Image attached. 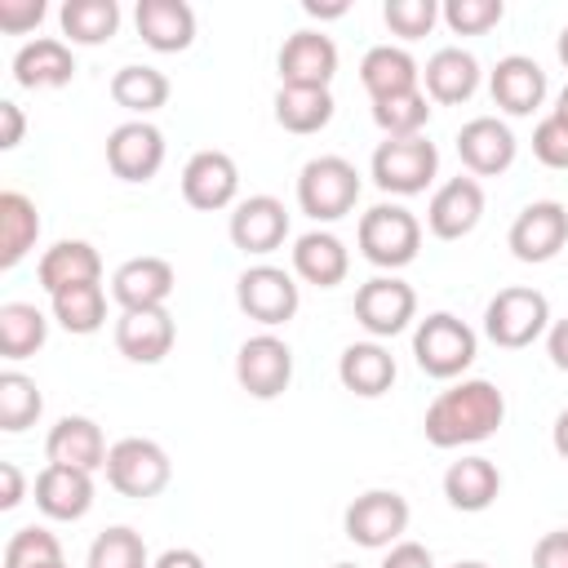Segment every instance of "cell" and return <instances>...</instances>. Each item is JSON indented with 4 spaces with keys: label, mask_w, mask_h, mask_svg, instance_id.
<instances>
[{
    "label": "cell",
    "mask_w": 568,
    "mask_h": 568,
    "mask_svg": "<svg viewBox=\"0 0 568 568\" xmlns=\"http://www.w3.org/2000/svg\"><path fill=\"white\" fill-rule=\"evenodd\" d=\"M226 235L248 257L275 253L288 240V209H284V200H275V195H248V200H240L231 209Z\"/></svg>",
    "instance_id": "14"
},
{
    "label": "cell",
    "mask_w": 568,
    "mask_h": 568,
    "mask_svg": "<svg viewBox=\"0 0 568 568\" xmlns=\"http://www.w3.org/2000/svg\"><path fill=\"white\" fill-rule=\"evenodd\" d=\"M355 320H359V328L373 342L404 333L417 320V293H413V284L399 280V275H373V280H364L355 288Z\"/></svg>",
    "instance_id": "10"
},
{
    "label": "cell",
    "mask_w": 568,
    "mask_h": 568,
    "mask_svg": "<svg viewBox=\"0 0 568 568\" xmlns=\"http://www.w3.org/2000/svg\"><path fill=\"white\" fill-rule=\"evenodd\" d=\"M22 497H27V479H22V470H18L13 462H0V510L22 506Z\"/></svg>",
    "instance_id": "48"
},
{
    "label": "cell",
    "mask_w": 568,
    "mask_h": 568,
    "mask_svg": "<svg viewBox=\"0 0 568 568\" xmlns=\"http://www.w3.org/2000/svg\"><path fill=\"white\" fill-rule=\"evenodd\" d=\"M178 275L164 257L155 253H142V257H129L115 266L111 275V297L120 302V311H151V306H164L169 293H173Z\"/></svg>",
    "instance_id": "21"
},
{
    "label": "cell",
    "mask_w": 568,
    "mask_h": 568,
    "mask_svg": "<svg viewBox=\"0 0 568 568\" xmlns=\"http://www.w3.org/2000/svg\"><path fill=\"white\" fill-rule=\"evenodd\" d=\"M106 435L93 417H80V413H67L49 426L44 435V457L58 462V466H75V470H102L106 466Z\"/></svg>",
    "instance_id": "22"
},
{
    "label": "cell",
    "mask_w": 568,
    "mask_h": 568,
    "mask_svg": "<svg viewBox=\"0 0 568 568\" xmlns=\"http://www.w3.org/2000/svg\"><path fill=\"white\" fill-rule=\"evenodd\" d=\"M13 80L22 89H62L75 80V53L58 36H36L13 53Z\"/></svg>",
    "instance_id": "27"
},
{
    "label": "cell",
    "mask_w": 568,
    "mask_h": 568,
    "mask_svg": "<svg viewBox=\"0 0 568 568\" xmlns=\"http://www.w3.org/2000/svg\"><path fill=\"white\" fill-rule=\"evenodd\" d=\"M178 342V324L169 315V306H151V311H120L115 320V351L129 364H160Z\"/></svg>",
    "instance_id": "20"
},
{
    "label": "cell",
    "mask_w": 568,
    "mask_h": 568,
    "mask_svg": "<svg viewBox=\"0 0 568 568\" xmlns=\"http://www.w3.org/2000/svg\"><path fill=\"white\" fill-rule=\"evenodd\" d=\"M102 470H106V484H111L120 497H133V501L160 497V493L169 488V479H173L169 453H164L155 439H142V435L115 439Z\"/></svg>",
    "instance_id": "6"
},
{
    "label": "cell",
    "mask_w": 568,
    "mask_h": 568,
    "mask_svg": "<svg viewBox=\"0 0 568 568\" xmlns=\"http://www.w3.org/2000/svg\"><path fill=\"white\" fill-rule=\"evenodd\" d=\"M484 217V186L479 178H448L435 186L426 204V231L435 240H466Z\"/></svg>",
    "instance_id": "18"
},
{
    "label": "cell",
    "mask_w": 568,
    "mask_h": 568,
    "mask_svg": "<svg viewBox=\"0 0 568 568\" xmlns=\"http://www.w3.org/2000/svg\"><path fill=\"white\" fill-rule=\"evenodd\" d=\"M151 568H209V564H204V555L191 550V546H169Z\"/></svg>",
    "instance_id": "51"
},
{
    "label": "cell",
    "mask_w": 568,
    "mask_h": 568,
    "mask_svg": "<svg viewBox=\"0 0 568 568\" xmlns=\"http://www.w3.org/2000/svg\"><path fill=\"white\" fill-rule=\"evenodd\" d=\"M138 36L155 53H182L195 44V9L186 0H138Z\"/></svg>",
    "instance_id": "25"
},
{
    "label": "cell",
    "mask_w": 568,
    "mask_h": 568,
    "mask_svg": "<svg viewBox=\"0 0 568 568\" xmlns=\"http://www.w3.org/2000/svg\"><path fill=\"white\" fill-rule=\"evenodd\" d=\"M302 9H306L311 18H342L351 4H346V0H333V4H320V0H302Z\"/></svg>",
    "instance_id": "52"
},
{
    "label": "cell",
    "mask_w": 568,
    "mask_h": 568,
    "mask_svg": "<svg viewBox=\"0 0 568 568\" xmlns=\"http://www.w3.org/2000/svg\"><path fill=\"white\" fill-rule=\"evenodd\" d=\"M359 200V173L346 155H315L297 173V209L311 222H342Z\"/></svg>",
    "instance_id": "3"
},
{
    "label": "cell",
    "mask_w": 568,
    "mask_h": 568,
    "mask_svg": "<svg viewBox=\"0 0 568 568\" xmlns=\"http://www.w3.org/2000/svg\"><path fill=\"white\" fill-rule=\"evenodd\" d=\"M22 129H27L22 106H18V102H0V146H4V151H13V146L22 142Z\"/></svg>",
    "instance_id": "49"
},
{
    "label": "cell",
    "mask_w": 568,
    "mask_h": 568,
    "mask_svg": "<svg viewBox=\"0 0 568 568\" xmlns=\"http://www.w3.org/2000/svg\"><path fill=\"white\" fill-rule=\"evenodd\" d=\"M235 382L253 399H280L293 382V351L275 333H253L235 351Z\"/></svg>",
    "instance_id": "11"
},
{
    "label": "cell",
    "mask_w": 568,
    "mask_h": 568,
    "mask_svg": "<svg viewBox=\"0 0 568 568\" xmlns=\"http://www.w3.org/2000/svg\"><path fill=\"white\" fill-rule=\"evenodd\" d=\"M550 444H555V453L568 462V408L555 417V426H550Z\"/></svg>",
    "instance_id": "53"
},
{
    "label": "cell",
    "mask_w": 568,
    "mask_h": 568,
    "mask_svg": "<svg viewBox=\"0 0 568 568\" xmlns=\"http://www.w3.org/2000/svg\"><path fill=\"white\" fill-rule=\"evenodd\" d=\"M359 84H364L368 102L390 98V93H408V89H422V67L399 44H373L359 58Z\"/></svg>",
    "instance_id": "30"
},
{
    "label": "cell",
    "mask_w": 568,
    "mask_h": 568,
    "mask_svg": "<svg viewBox=\"0 0 568 568\" xmlns=\"http://www.w3.org/2000/svg\"><path fill=\"white\" fill-rule=\"evenodd\" d=\"M355 244L364 253V262L382 266V271H399L417 257L422 248V222L404 209V204H373L364 217H359V231H355Z\"/></svg>",
    "instance_id": "5"
},
{
    "label": "cell",
    "mask_w": 568,
    "mask_h": 568,
    "mask_svg": "<svg viewBox=\"0 0 568 568\" xmlns=\"http://www.w3.org/2000/svg\"><path fill=\"white\" fill-rule=\"evenodd\" d=\"M453 568H488V564H479V559H462V564H453Z\"/></svg>",
    "instance_id": "56"
},
{
    "label": "cell",
    "mask_w": 568,
    "mask_h": 568,
    "mask_svg": "<svg viewBox=\"0 0 568 568\" xmlns=\"http://www.w3.org/2000/svg\"><path fill=\"white\" fill-rule=\"evenodd\" d=\"M488 93L506 115H532L546 102V71L528 53H506L488 71Z\"/></svg>",
    "instance_id": "19"
},
{
    "label": "cell",
    "mask_w": 568,
    "mask_h": 568,
    "mask_svg": "<svg viewBox=\"0 0 568 568\" xmlns=\"http://www.w3.org/2000/svg\"><path fill=\"white\" fill-rule=\"evenodd\" d=\"M40 413H44V395H40V386H36L27 373L4 368V373H0V430L22 435L27 426L40 422Z\"/></svg>",
    "instance_id": "37"
},
{
    "label": "cell",
    "mask_w": 568,
    "mask_h": 568,
    "mask_svg": "<svg viewBox=\"0 0 568 568\" xmlns=\"http://www.w3.org/2000/svg\"><path fill=\"white\" fill-rule=\"evenodd\" d=\"M479 62L470 49L462 44H448V49H435L422 67V84H426V98L439 102V106H457V102H470L475 89H479Z\"/></svg>",
    "instance_id": "26"
},
{
    "label": "cell",
    "mask_w": 568,
    "mask_h": 568,
    "mask_svg": "<svg viewBox=\"0 0 568 568\" xmlns=\"http://www.w3.org/2000/svg\"><path fill=\"white\" fill-rule=\"evenodd\" d=\"M275 67H280V84L288 89H328L337 75V44L324 31L302 27L284 40Z\"/></svg>",
    "instance_id": "15"
},
{
    "label": "cell",
    "mask_w": 568,
    "mask_h": 568,
    "mask_svg": "<svg viewBox=\"0 0 568 568\" xmlns=\"http://www.w3.org/2000/svg\"><path fill=\"white\" fill-rule=\"evenodd\" d=\"M457 155L470 169V178H497V173H506L515 164L519 142H515V133H510L506 120L475 115V120H466L457 129Z\"/></svg>",
    "instance_id": "17"
},
{
    "label": "cell",
    "mask_w": 568,
    "mask_h": 568,
    "mask_svg": "<svg viewBox=\"0 0 568 568\" xmlns=\"http://www.w3.org/2000/svg\"><path fill=\"white\" fill-rule=\"evenodd\" d=\"M382 18H386L390 36H399V40H422V36H430V27L439 22V4H435V0H386Z\"/></svg>",
    "instance_id": "43"
},
{
    "label": "cell",
    "mask_w": 568,
    "mask_h": 568,
    "mask_svg": "<svg viewBox=\"0 0 568 568\" xmlns=\"http://www.w3.org/2000/svg\"><path fill=\"white\" fill-rule=\"evenodd\" d=\"M395 355L382 346V342H351L342 355H337V382L359 395V399H377L395 386Z\"/></svg>",
    "instance_id": "28"
},
{
    "label": "cell",
    "mask_w": 568,
    "mask_h": 568,
    "mask_svg": "<svg viewBox=\"0 0 568 568\" xmlns=\"http://www.w3.org/2000/svg\"><path fill=\"white\" fill-rule=\"evenodd\" d=\"M532 568H568V528L541 532L532 546Z\"/></svg>",
    "instance_id": "46"
},
{
    "label": "cell",
    "mask_w": 568,
    "mask_h": 568,
    "mask_svg": "<svg viewBox=\"0 0 568 568\" xmlns=\"http://www.w3.org/2000/svg\"><path fill=\"white\" fill-rule=\"evenodd\" d=\"M426 120H430L426 89H408V93H390V98H377L373 102V124L386 138H422Z\"/></svg>",
    "instance_id": "38"
},
{
    "label": "cell",
    "mask_w": 568,
    "mask_h": 568,
    "mask_svg": "<svg viewBox=\"0 0 568 568\" xmlns=\"http://www.w3.org/2000/svg\"><path fill=\"white\" fill-rule=\"evenodd\" d=\"M532 155L546 169H568V124L555 111L537 120V129H532Z\"/></svg>",
    "instance_id": "44"
},
{
    "label": "cell",
    "mask_w": 568,
    "mask_h": 568,
    "mask_svg": "<svg viewBox=\"0 0 568 568\" xmlns=\"http://www.w3.org/2000/svg\"><path fill=\"white\" fill-rule=\"evenodd\" d=\"M111 98L115 106H124L133 120H146L151 111H160L169 102V75L146 67V62H129L111 75Z\"/></svg>",
    "instance_id": "33"
},
{
    "label": "cell",
    "mask_w": 568,
    "mask_h": 568,
    "mask_svg": "<svg viewBox=\"0 0 568 568\" xmlns=\"http://www.w3.org/2000/svg\"><path fill=\"white\" fill-rule=\"evenodd\" d=\"M4 568H62V541L49 528H18L4 541Z\"/></svg>",
    "instance_id": "41"
},
{
    "label": "cell",
    "mask_w": 568,
    "mask_h": 568,
    "mask_svg": "<svg viewBox=\"0 0 568 568\" xmlns=\"http://www.w3.org/2000/svg\"><path fill=\"white\" fill-rule=\"evenodd\" d=\"M49 306H53V320L67 333H75V337H89V333H98L106 324V293H102V284L67 288V293L49 297Z\"/></svg>",
    "instance_id": "39"
},
{
    "label": "cell",
    "mask_w": 568,
    "mask_h": 568,
    "mask_svg": "<svg viewBox=\"0 0 568 568\" xmlns=\"http://www.w3.org/2000/svg\"><path fill=\"white\" fill-rule=\"evenodd\" d=\"M36 280L49 297H58L67 288H80V284H102V257L89 240H58L53 248L40 253Z\"/></svg>",
    "instance_id": "24"
},
{
    "label": "cell",
    "mask_w": 568,
    "mask_h": 568,
    "mask_svg": "<svg viewBox=\"0 0 568 568\" xmlns=\"http://www.w3.org/2000/svg\"><path fill=\"white\" fill-rule=\"evenodd\" d=\"M555 53H559V62H564V67H568V27H564V31H559V40H555Z\"/></svg>",
    "instance_id": "55"
},
{
    "label": "cell",
    "mask_w": 568,
    "mask_h": 568,
    "mask_svg": "<svg viewBox=\"0 0 568 568\" xmlns=\"http://www.w3.org/2000/svg\"><path fill=\"white\" fill-rule=\"evenodd\" d=\"M151 564L155 559L146 555L142 532H133L129 524H115V528L98 532L93 546H89V559H84V568H151Z\"/></svg>",
    "instance_id": "40"
},
{
    "label": "cell",
    "mask_w": 568,
    "mask_h": 568,
    "mask_svg": "<svg viewBox=\"0 0 568 568\" xmlns=\"http://www.w3.org/2000/svg\"><path fill=\"white\" fill-rule=\"evenodd\" d=\"M368 173L386 195H422L439 173V151L426 133L422 138H386V142H377Z\"/></svg>",
    "instance_id": "7"
},
{
    "label": "cell",
    "mask_w": 568,
    "mask_h": 568,
    "mask_svg": "<svg viewBox=\"0 0 568 568\" xmlns=\"http://www.w3.org/2000/svg\"><path fill=\"white\" fill-rule=\"evenodd\" d=\"M497 493H501V470H497V462H488L479 453H470V457H462L444 470V497L462 515L488 510L497 501Z\"/></svg>",
    "instance_id": "29"
},
{
    "label": "cell",
    "mask_w": 568,
    "mask_h": 568,
    "mask_svg": "<svg viewBox=\"0 0 568 568\" xmlns=\"http://www.w3.org/2000/svg\"><path fill=\"white\" fill-rule=\"evenodd\" d=\"M408 515V497H399L395 488H368L346 506L342 532L364 550H390L395 541H404Z\"/></svg>",
    "instance_id": "9"
},
{
    "label": "cell",
    "mask_w": 568,
    "mask_h": 568,
    "mask_svg": "<svg viewBox=\"0 0 568 568\" xmlns=\"http://www.w3.org/2000/svg\"><path fill=\"white\" fill-rule=\"evenodd\" d=\"M475 351H479L475 328L466 320H457L453 311H430L413 328V359L426 377H439V382L462 377L475 364Z\"/></svg>",
    "instance_id": "2"
},
{
    "label": "cell",
    "mask_w": 568,
    "mask_h": 568,
    "mask_svg": "<svg viewBox=\"0 0 568 568\" xmlns=\"http://www.w3.org/2000/svg\"><path fill=\"white\" fill-rule=\"evenodd\" d=\"M49 342V320L31 302H4L0 306V355L4 359H27Z\"/></svg>",
    "instance_id": "35"
},
{
    "label": "cell",
    "mask_w": 568,
    "mask_h": 568,
    "mask_svg": "<svg viewBox=\"0 0 568 568\" xmlns=\"http://www.w3.org/2000/svg\"><path fill=\"white\" fill-rule=\"evenodd\" d=\"M439 18L453 36H484L506 18V4L501 0H448Z\"/></svg>",
    "instance_id": "42"
},
{
    "label": "cell",
    "mask_w": 568,
    "mask_h": 568,
    "mask_svg": "<svg viewBox=\"0 0 568 568\" xmlns=\"http://www.w3.org/2000/svg\"><path fill=\"white\" fill-rule=\"evenodd\" d=\"M555 115L568 124V84H564V89H559V98H555Z\"/></svg>",
    "instance_id": "54"
},
{
    "label": "cell",
    "mask_w": 568,
    "mask_h": 568,
    "mask_svg": "<svg viewBox=\"0 0 568 568\" xmlns=\"http://www.w3.org/2000/svg\"><path fill=\"white\" fill-rule=\"evenodd\" d=\"M333 568H355V564H333Z\"/></svg>",
    "instance_id": "57"
},
{
    "label": "cell",
    "mask_w": 568,
    "mask_h": 568,
    "mask_svg": "<svg viewBox=\"0 0 568 568\" xmlns=\"http://www.w3.org/2000/svg\"><path fill=\"white\" fill-rule=\"evenodd\" d=\"M36 506L40 515L49 519H62V524H75L93 510V475L89 470H75V466H58L49 462L40 475H36Z\"/></svg>",
    "instance_id": "23"
},
{
    "label": "cell",
    "mask_w": 568,
    "mask_h": 568,
    "mask_svg": "<svg viewBox=\"0 0 568 568\" xmlns=\"http://www.w3.org/2000/svg\"><path fill=\"white\" fill-rule=\"evenodd\" d=\"M67 44H106L120 31V4L115 0H67L58 9Z\"/></svg>",
    "instance_id": "34"
},
{
    "label": "cell",
    "mask_w": 568,
    "mask_h": 568,
    "mask_svg": "<svg viewBox=\"0 0 568 568\" xmlns=\"http://www.w3.org/2000/svg\"><path fill=\"white\" fill-rule=\"evenodd\" d=\"M164 164V133L151 120H124L106 133V169L120 182H151Z\"/></svg>",
    "instance_id": "13"
},
{
    "label": "cell",
    "mask_w": 568,
    "mask_h": 568,
    "mask_svg": "<svg viewBox=\"0 0 568 568\" xmlns=\"http://www.w3.org/2000/svg\"><path fill=\"white\" fill-rule=\"evenodd\" d=\"M506 422V395L488 377H462L439 390L422 417V435L430 448H466L497 435Z\"/></svg>",
    "instance_id": "1"
},
{
    "label": "cell",
    "mask_w": 568,
    "mask_h": 568,
    "mask_svg": "<svg viewBox=\"0 0 568 568\" xmlns=\"http://www.w3.org/2000/svg\"><path fill=\"white\" fill-rule=\"evenodd\" d=\"M40 18H44V0H0V31L9 36L36 31Z\"/></svg>",
    "instance_id": "45"
},
{
    "label": "cell",
    "mask_w": 568,
    "mask_h": 568,
    "mask_svg": "<svg viewBox=\"0 0 568 568\" xmlns=\"http://www.w3.org/2000/svg\"><path fill=\"white\" fill-rule=\"evenodd\" d=\"M235 306H240L253 324L280 328V324H288V320L297 315L302 288H297V280H293L284 266L257 262V266L240 271V280H235Z\"/></svg>",
    "instance_id": "8"
},
{
    "label": "cell",
    "mask_w": 568,
    "mask_h": 568,
    "mask_svg": "<svg viewBox=\"0 0 568 568\" xmlns=\"http://www.w3.org/2000/svg\"><path fill=\"white\" fill-rule=\"evenodd\" d=\"M351 271V253L333 231H306L293 244V275L315 288H337Z\"/></svg>",
    "instance_id": "31"
},
{
    "label": "cell",
    "mask_w": 568,
    "mask_h": 568,
    "mask_svg": "<svg viewBox=\"0 0 568 568\" xmlns=\"http://www.w3.org/2000/svg\"><path fill=\"white\" fill-rule=\"evenodd\" d=\"M62 568H67V564H62Z\"/></svg>",
    "instance_id": "58"
},
{
    "label": "cell",
    "mask_w": 568,
    "mask_h": 568,
    "mask_svg": "<svg viewBox=\"0 0 568 568\" xmlns=\"http://www.w3.org/2000/svg\"><path fill=\"white\" fill-rule=\"evenodd\" d=\"M546 355H550V364L559 373H568V315L546 328Z\"/></svg>",
    "instance_id": "50"
},
{
    "label": "cell",
    "mask_w": 568,
    "mask_h": 568,
    "mask_svg": "<svg viewBox=\"0 0 568 568\" xmlns=\"http://www.w3.org/2000/svg\"><path fill=\"white\" fill-rule=\"evenodd\" d=\"M506 244L528 266H541V262L559 257V248L568 244V209L559 200H532V204H524L515 213L510 231H506Z\"/></svg>",
    "instance_id": "12"
},
{
    "label": "cell",
    "mask_w": 568,
    "mask_h": 568,
    "mask_svg": "<svg viewBox=\"0 0 568 568\" xmlns=\"http://www.w3.org/2000/svg\"><path fill=\"white\" fill-rule=\"evenodd\" d=\"M377 568H435V555L422 541H395Z\"/></svg>",
    "instance_id": "47"
},
{
    "label": "cell",
    "mask_w": 568,
    "mask_h": 568,
    "mask_svg": "<svg viewBox=\"0 0 568 568\" xmlns=\"http://www.w3.org/2000/svg\"><path fill=\"white\" fill-rule=\"evenodd\" d=\"M40 240V209L22 191H0V266H18Z\"/></svg>",
    "instance_id": "32"
},
{
    "label": "cell",
    "mask_w": 568,
    "mask_h": 568,
    "mask_svg": "<svg viewBox=\"0 0 568 568\" xmlns=\"http://www.w3.org/2000/svg\"><path fill=\"white\" fill-rule=\"evenodd\" d=\"M240 169L226 151H195L182 169V200L200 213L235 209L240 200Z\"/></svg>",
    "instance_id": "16"
},
{
    "label": "cell",
    "mask_w": 568,
    "mask_h": 568,
    "mask_svg": "<svg viewBox=\"0 0 568 568\" xmlns=\"http://www.w3.org/2000/svg\"><path fill=\"white\" fill-rule=\"evenodd\" d=\"M333 120V93L328 89H288L280 84L275 93V124L306 138V133H320L324 124Z\"/></svg>",
    "instance_id": "36"
},
{
    "label": "cell",
    "mask_w": 568,
    "mask_h": 568,
    "mask_svg": "<svg viewBox=\"0 0 568 568\" xmlns=\"http://www.w3.org/2000/svg\"><path fill=\"white\" fill-rule=\"evenodd\" d=\"M546 328H550V302L541 288L510 284L484 306V333L501 351H524L537 337H546Z\"/></svg>",
    "instance_id": "4"
}]
</instances>
